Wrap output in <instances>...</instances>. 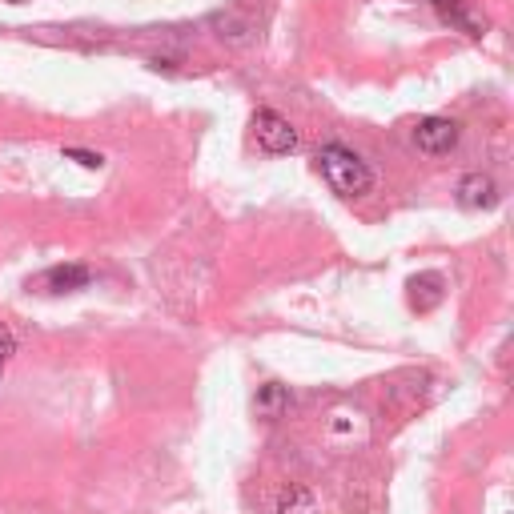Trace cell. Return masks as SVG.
Masks as SVG:
<instances>
[{"label": "cell", "instance_id": "9", "mask_svg": "<svg viewBox=\"0 0 514 514\" xmlns=\"http://www.w3.org/2000/svg\"><path fill=\"white\" fill-rule=\"evenodd\" d=\"M13 354H17V338L9 330H0V382H5V370H9Z\"/></svg>", "mask_w": 514, "mask_h": 514}, {"label": "cell", "instance_id": "1", "mask_svg": "<svg viewBox=\"0 0 514 514\" xmlns=\"http://www.w3.org/2000/svg\"><path fill=\"white\" fill-rule=\"evenodd\" d=\"M318 169H322L326 185H330L334 193H342V197H362V193L374 189L370 165H366L354 149H346V145H326V149L318 153Z\"/></svg>", "mask_w": 514, "mask_h": 514}, {"label": "cell", "instance_id": "3", "mask_svg": "<svg viewBox=\"0 0 514 514\" xmlns=\"http://www.w3.org/2000/svg\"><path fill=\"white\" fill-rule=\"evenodd\" d=\"M205 29H209L213 41L225 45V49H249V45L257 41V25H253L245 13H237V9H217V13H209V17H205Z\"/></svg>", "mask_w": 514, "mask_h": 514}, {"label": "cell", "instance_id": "4", "mask_svg": "<svg viewBox=\"0 0 514 514\" xmlns=\"http://www.w3.org/2000/svg\"><path fill=\"white\" fill-rule=\"evenodd\" d=\"M414 145L426 157H446L458 145V121H450V117H426V121H418Z\"/></svg>", "mask_w": 514, "mask_h": 514}, {"label": "cell", "instance_id": "7", "mask_svg": "<svg viewBox=\"0 0 514 514\" xmlns=\"http://www.w3.org/2000/svg\"><path fill=\"white\" fill-rule=\"evenodd\" d=\"M33 286L37 290H49V294H73V290H85L89 286V270L85 266H53Z\"/></svg>", "mask_w": 514, "mask_h": 514}, {"label": "cell", "instance_id": "6", "mask_svg": "<svg viewBox=\"0 0 514 514\" xmlns=\"http://www.w3.org/2000/svg\"><path fill=\"white\" fill-rule=\"evenodd\" d=\"M494 201H498V185L486 173H466L458 181V205H466V209H494Z\"/></svg>", "mask_w": 514, "mask_h": 514}, {"label": "cell", "instance_id": "10", "mask_svg": "<svg viewBox=\"0 0 514 514\" xmlns=\"http://www.w3.org/2000/svg\"><path fill=\"white\" fill-rule=\"evenodd\" d=\"M65 157L81 161L85 169H101V165H105V157H101V153H85V149H65Z\"/></svg>", "mask_w": 514, "mask_h": 514}, {"label": "cell", "instance_id": "8", "mask_svg": "<svg viewBox=\"0 0 514 514\" xmlns=\"http://www.w3.org/2000/svg\"><path fill=\"white\" fill-rule=\"evenodd\" d=\"M253 410L262 418H282L290 410V390L282 382H266L262 390H257V398H253Z\"/></svg>", "mask_w": 514, "mask_h": 514}, {"label": "cell", "instance_id": "2", "mask_svg": "<svg viewBox=\"0 0 514 514\" xmlns=\"http://www.w3.org/2000/svg\"><path fill=\"white\" fill-rule=\"evenodd\" d=\"M249 129H253L257 149H266L270 157H282V153H294L298 149V129L278 109H257L253 121H249Z\"/></svg>", "mask_w": 514, "mask_h": 514}, {"label": "cell", "instance_id": "5", "mask_svg": "<svg viewBox=\"0 0 514 514\" xmlns=\"http://www.w3.org/2000/svg\"><path fill=\"white\" fill-rule=\"evenodd\" d=\"M430 5L442 17V25H450V29H458L466 37H482L486 33V21L478 17L474 0H430Z\"/></svg>", "mask_w": 514, "mask_h": 514}]
</instances>
